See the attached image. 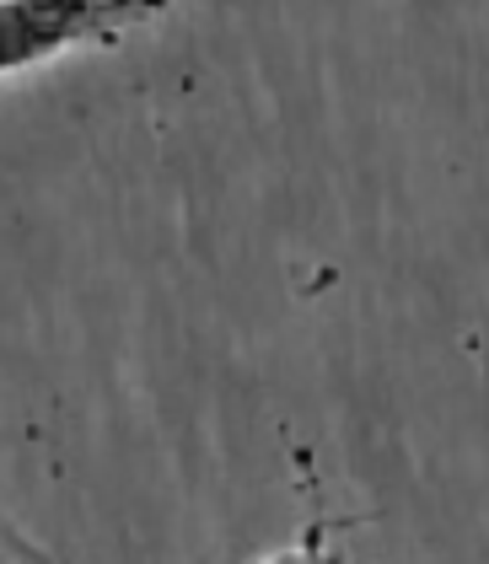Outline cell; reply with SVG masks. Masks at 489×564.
<instances>
[{
  "label": "cell",
  "instance_id": "6da1fadb",
  "mask_svg": "<svg viewBox=\"0 0 489 564\" xmlns=\"http://www.w3.org/2000/svg\"><path fill=\"white\" fill-rule=\"evenodd\" d=\"M167 0H0V76L48 65L70 48L124 44Z\"/></svg>",
  "mask_w": 489,
  "mask_h": 564
}]
</instances>
